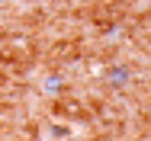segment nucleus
Listing matches in <instances>:
<instances>
[{"mask_svg": "<svg viewBox=\"0 0 151 141\" xmlns=\"http://www.w3.org/2000/svg\"><path fill=\"white\" fill-rule=\"evenodd\" d=\"M109 84L113 87H125L129 84V67H113V71H109Z\"/></svg>", "mask_w": 151, "mask_h": 141, "instance_id": "f257e3e1", "label": "nucleus"}, {"mask_svg": "<svg viewBox=\"0 0 151 141\" xmlns=\"http://www.w3.org/2000/svg\"><path fill=\"white\" fill-rule=\"evenodd\" d=\"M45 93H61V77H48L45 80Z\"/></svg>", "mask_w": 151, "mask_h": 141, "instance_id": "f03ea898", "label": "nucleus"}, {"mask_svg": "<svg viewBox=\"0 0 151 141\" xmlns=\"http://www.w3.org/2000/svg\"><path fill=\"white\" fill-rule=\"evenodd\" d=\"M52 135H55V138H64V135H68V128H61V125H55V128H52Z\"/></svg>", "mask_w": 151, "mask_h": 141, "instance_id": "7ed1b4c3", "label": "nucleus"}]
</instances>
